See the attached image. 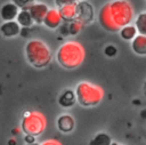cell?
<instances>
[{"label":"cell","mask_w":146,"mask_h":145,"mask_svg":"<svg viewBox=\"0 0 146 145\" xmlns=\"http://www.w3.org/2000/svg\"><path fill=\"white\" fill-rule=\"evenodd\" d=\"M135 10L128 0H113L100 8L98 22L108 32H120L121 29L131 24Z\"/></svg>","instance_id":"1"},{"label":"cell","mask_w":146,"mask_h":145,"mask_svg":"<svg viewBox=\"0 0 146 145\" xmlns=\"http://www.w3.org/2000/svg\"><path fill=\"white\" fill-rule=\"evenodd\" d=\"M86 57V50L83 46L74 40L64 42L56 53V59L58 64L67 70L79 67Z\"/></svg>","instance_id":"2"},{"label":"cell","mask_w":146,"mask_h":145,"mask_svg":"<svg viewBox=\"0 0 146 145\" xmlns=\"http://www.w3.org/2000/svg\"><path fill=\"white\" fill-rule=\"evenodd\" d=\"M25 56L27 63L35 69L46 67L52 58V54L48 45L39 39H32L26 43Z\"/></svg>","instance_id":"3"},{"label":"cell","mask_w":146,"mask_h":145,"mask_svg":"<svg viewBox=\"0 0 146 145\" xmlns=\"http://www.w3.org/2000/svg\"><path fill=\"white\" fill-rule=\"evenodd\" d=\"M76 102L83 107H92L98 105L103 97L104 90L100 86L90 83L88 81H81L76 84L75 89Z\"/></svg>","instance_id":"4"},{"label":"cell","mask_w":146,"mask_h":145,"mask_svg":"<svg viewBox=\"0 0 146 145\" xmlns=\"http://www.w3.org/2000/svg\"><path fill=\"white\" fill-rule=\"evenodd\" d=\"M47 127V120L41 112L29 111L22 118L21 129L26 136L38 137L40 136Z\"/></svg>","instance_id":"5"},{"label":"cell","mask_w":146,"mask_h":145,"mask_svg":"<svg viewBox=\"0 0 146 145\" xmlns=\"http://www.w3.org/2000/svg\"><path fill=\"white\" fill-rule=\"evenodd\" d=\"M94 16H95V13H94V7L91 3H89L88 1H84V0L78 1V3H76V19L81 21L86 25V24L92 22Z\"/></svg>","instance_id":"6"},{"label":"cell","mask_w":146,"mask_h":145,"mask_svg":"<svg viewBox=\"0 0 146 145\" xmlns=\"http://www.w3.org/2000/svg\"><path fill=\"white\" fill-rule=\"evenodd\" d=\"M27 10L30 11L34 23L41 24V23H43V21L46 18V15L49 11V8H48L47 5H44L42 2H35V3H32L31 6H29Z\"/></svg>","instance_id":"7"},{"label":"cell","mask_w":146,"mask_h":145,"mask_svg":"<svg viewBox=\"0 0 146 145\" xmlns=\"http://www.w3.org/2000/svg\"><path fill=\"white\" fill-rule=\"evenodd\" d=\"M19 8L16 3L14 2H7L5 3L1 9H0V17L5 21V22H10V21H15L19 14Z\"/></svg>","instance_id":"8"},{"label":"cell","mask_w":146,"mask_h":145,"mask_svg":"<svg viewBox=\"0 0 146 145\" xmlns=\"http://www.w3.org/2000/svg\"><path fill=\"white\" fill-rule=\"evenodd\" d=\"M56 126L60 132L68 134V132L73 131V129L75 127V121L71 114H62L57 118Z\"/></svg>","instance_id":"9"},{"label":"cell","mask_w":146,"mask_h":145,"mask_svg":"<svg viewBox=\"0 0 146 145\" xmlns=\"http://www.w3.org/2000/svg\"><path fill=\"white\" fill-rule=\"evenodd\" d=\"M63 19H62V16H60L59 10L56 9V8H51V9H49L48 14L46 15V18L43 21V24L47 27L54 30V29H57L60 25Z\"/></svg>","instance_id":"10"},{"label":"cell","mask_w":146,"mask_h":145,"mask_svg":"<svg viewBox=\"0 0 146 145\" xmlns=\"http://www.w3.org/2000/svg\"><path fill=\"white\" fill-rule=\"evenodd\" d=\"M21 25L16 21H10V22H5L0 26V32L3 37L6 38H13L19 34L21 32Z\"/></svg>","instance_id":"11"},{"label":"cell","mask_w":146,"mask_h":145,"mask_svg":"<svg viewBox=\"0 0 146 145\" xmlns=\"http://www.w3.org/2000/svg\"><path fill=\"white\" fill-rule=\"evenodd\" d=\"M76 103V96H75V91L71 90V89H66L64 90L59 98H58V104L64 107V108H68L72 107L74 104Z\"/></svg>","instance_id":"12"},{"label":"cell","mask_w":146,"mask_h":145,"mask_svg":"<svg viewBox=\"0 0 146 145\" xmlns=\"http://www.w3.org/2000/svg\"><path fill=\"white\" fill-rule=\"evenodd\" d=\"M76 3H71V5H66V6H63L60 8H58L59 13H60V16H62V19L64 22H73L76 19Z\"/></svg>","instance_id":"13"},{"label":"cell","mask_w":146,"mask_h":145,"mask_svg":"<svg viewBox=\"0 0 146 145\" xmlns=\"http://www.w3.org/2000/svg\"><path fill=\"white\" fill-rule=\"evenodd\" d=\"M131 49L139 56H146V35L138 34L131 41Z\"/></svg>","instance_id":"14"},{"label":"cell","mask_w":146,"mask_h":145,"mask_svg":"<svg viewBox=\"0 0 146 145\" xmlns=\"http://www.w3.org/2000/svg\"><path fill=\"white\" fill-rule=\"evenodd\" d=\"M16 22L22 26V27H31L34 23L30 11L27 9H22L16 18Z\"/></svg>","instance_id":"15"},{"label":"cell","mask_w":146,"mask_h":145,"mask_svg":"<svg viewBox=\"0 0 146 145\" xmlns=\"http://www.w3.org/2000/svg\"><path fill=\"white\" fill-rule=\"evenodd\" d=\"M112 138L106 132L96 134L89 142V145H112Z\"/></svg>","instance_id":"16"},{"label":"cell","mask_w":146,"mask_h":145,"mask_svg":"<svg viewBox=\"0 0 146 145\" xmlns=\"http://www.w3.org/2000/svg\"><path fill=\"white\" fill-rule=\"evenodd\" d=\"M138 31H137V27L135 25H128V26H124L123 29L120 30V37L123 39V40H127V41H132L138 34Z\"/></svg>","instance_id":"17"},{"label":"cell","mask_w":146,"mask_h":145,"mask_svg":"<svg viewBox=\"0 0 146 145\" xmlns=\"http://www.w3.org/2000/svg\"><path fill=\"white\" fill-rule=\"evenodd\" d=\"M135 26L137 27L138 34L146 35V11L138 14L135 19Z\"/></svg>","instance_id":"18"},{"label":"cell","mask_w":146,"mask_h":145,"mask_svg":"<svg viewBox=\"0 0 146 145\" xmlns=\"http://www.w3.org/2000/svg\"><path fill=\"white\" fill-rule=\"evenodd\" d=\"M83 26H84V24L81 21L75 19V21H73V22L70 23V25H68V33L70 34H73V35L74 34H78L83 29Z\"/></svg>","instance_id":"19"},{"label":"cell","mask_w":146,"mask_h":145,"mask_svg":"<svg viewBox=\"0 0 146 145\" xmlns=\"http://www.w3.org/2000/svg\"><path fill=\"white\" fill-rule=\"evenodd\" d=\"M104 54H105L106 56H108V57H114V56L117 54V49H116L115 46H113V45H108V46L105 47V49H104Z\"/></svg>","instance_id":"20"},{"label":"cell","mask_w":146,"mask_h":145,"mask_svg":"<svg viewBox=\"0 0 146 145\" xmlns=\"http://www.w3.org/2000/svg\"><path fill=\"white\" fill-rule=\"evenodd\" d=\"M78 2V0H55V3L58 8L63 7V6H66V5H71V3H75Z\"/></svg>","instance_id":"21"},{"label":"cell","mask_w":146,"mask_h":145,"mask_svg":"<svg viewBox=\"0 0 146 145\" xmlns=\"http://www.w3.org/2000/svg\"><path fill=\"white\" fill-rule=\"evenodd\" d=\"M39 145H62V143L57 139H47V140H43L42 143H40Z\"/></svg>","instance_id":"22"},{"label":"cell","mask_w":146,"mask_h":145,"mask_svg":"<svg viewBox=\"0 0 146 145\" xmlns=\"http://www.w3.org/2000/svg\"><path fill=\"white\" fill-rule=\"evenodd\" d=\"M34 138H35V137H33V136H25V137H24V140H25L27 144H31V143H34Z\"/></svg>","instance_id":"23"},{"label":"cell","mask_w":146,"mask_h":145,"mask_svg":"<svg viewBox=\"0 0 146 145\" xmlns=\"http://www.w3.org/2000/svg\"><path fill=\"white\" fill-rule=\"evenodd\" d=\"M26 145H39V144H36V143H31V144H26Z\"/></svg>","instance_id":"24"},{"label":"cell","mask_w":146,"mask_h":145,"mask_svg":"<svg viewBox=\"0 0 146 145\" xmlns=\"http://www.w3.org/2000/svg\"><path fill=\"white\" fill-rule=\"evenodd\" d=\"M145 1H146V0H145Z\"/></svg>","instance_id":"25"}]
</instances>
